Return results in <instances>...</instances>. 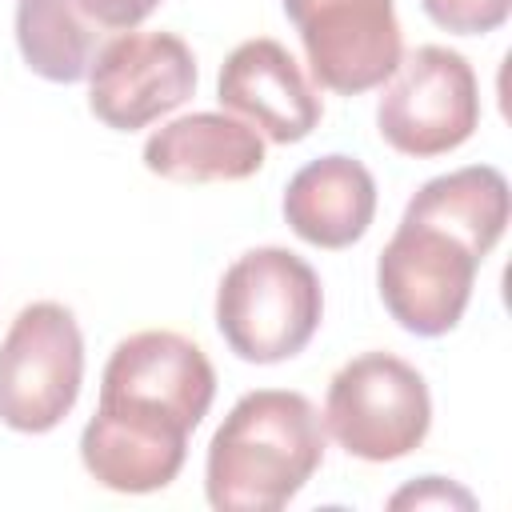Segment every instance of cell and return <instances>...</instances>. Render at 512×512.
Here are the masks:
<instances>
[{
	"mask_svg": "<svg viewBox=\"0 0 512 512\" xmlns=\"http://www.w3.org/2000/svg\"><path fill=\"white\" fill-rule=\"evenodd\" d=\"M324 416L304 392H244L212 432L204 496L216 512H280L324 464Z\"/></svg>",
	"mask_w": 512,
	"mask_h": 512,
	"instance_id": "cell-1",
	"label": "cell"
},
{
	"mask_svg": "<svg viewBox=\"0 0 512 512\" xmlns=\"http://www.w3.org/2000/svg\"><path fill=\"white\" fill-rule=\"evenodd\" d=\"M324 320V288L316 268L280 248H248L216 288V328L248 364H280L308 348Z\"/></svg>",
	"mask_w": 512,
	"mask_h": 512,
	"instance_id": "cell-2",
	"label": "cell"
},
{
	"mask_svg": "<svg viewBox=\"0 0 512 512\" xmlns=\"http://www.w3.org/2000/svg\"><path fill=\"white\" fill-rule=\"evenodd\" d=\"M428 428V384L408 360L392 352H360L328 380L324 432L356 460H400L424 444Z\"/></svg>",
	"mask_w": 512,
	"mask_h": 512,
	"instance_id": "cell-3",
	"label": "cell"
},
{
	"mask_svg": "<svg viewBox=\"0 0 512 512\" xmlns=\"http://www.w3.org/2000/svg\"><path fill=\"white\" fill-rule=\"evenodd\" d=\"M480 128V84L472 64L444 48L420 44L400 56L396 72L380 84L376 132L388 148L412 160L456 152Z\"/></svg>",
	"mask_w": 512,
	"mask_h": 512,
	"instance_id": "cell-4",
	"label": "cell"
},
{
	"mask_svg": "<svg viewBox=\"0 0 512 512\" xmlns=\"http://www.w3.org/2000/svg\"><path fill=\"white\" fill-rule=\"evenodd\" d=\"M84 336L72 308L56 300L24 304L0 344V420L12 432H52L80 396Z\"/></svg>",
	"mask_w": 512,
	"mask_h": 512,
	"instance_id": "cell-5",
	"label": "cell"
},
{
	"mask_svg": "<svg viewBox=\"0 0 512 512\" xmlns=\"http://www.w3.org/2000/svg\"><path fill=\"white\" fill-rule=\"evenodd\" d=\"M480 256L452 232L400 216L376 260V292L412 336H444L464 320Z\"/></svg>",
	"mask_w": 512,
	"mask_h": 512,
	"instance_id": "cell-6",
	"label": "cell"
},
{
	"mask_svg": "<svg viewBox=\"0 0 512 512\" xmlns=\"http://www.w3.org/2000/svg\"><path fill=\"white\" fill-rule=\"evenodd\" d=\"M216 396V368L204 348L168 328L124 336L100 376V404L128 408L192 432Z\"/></svg>",
	"mask_w": 512,
	"mask_h": 512,
	"instance_id": "cell-7",
	"label": "cell"
},
{
	"mask_svg": "<svg viewBox=\"0 0 512 512\" xmlns=\"http://www.w3.org/2000/svg\"><path fill=\"white\" fill-rule=\"evenodd\" d=\"M284 16L300 32L312 80L328 92L380 88L404 56L392 0H284Z\"/></svg>",
	"mask_w": 512,
	"mask_h": 512,
	"instance_id": "cell-8",
	"label": "cell"
},
{
	"mask_svg": "<svg viewBox=\"0 0 512 512\" xmlns=\"http://www.w3.org/2000/svg\"><path fill=\"white\" fill-rule=\"evenodd\" d=\"M196 92V56L176 32H120L88 68V108L116 132L148 128Z\"/></svg>",
	"mask_w": 512,
	"mask_h": 512,
	"instance_id": "cell-9",
	"label": "cell"
},
{
	"mask_svg": "<svg viewBox=\"0 0 512 512\" xmlns=\"http://www.w3.org/2000/svg\"><path fill=\"white\" fill-rule=\"evenodd\" d=\"M216 96L228 112H240L260 136L276 144L304 140L324 116V104L296 56L268 36L244 40L228 52L216 76Z\"/></svg>",
	"mask_w": 512,
	"mask_h": 512,
	"instance_id": "cell-10",
	"label": "cell"
},
{
	"mask_svg": "<svg viewBox=\"0 0 512 512\" xmlns=\"http://www.w3.org/2000/svg\"><path fill=\"white\" fill-rule=\"evenodd\" d=\"M188 436L192 432L176 424L128 408L96 404L92 420L80 432V460L100 488L144 496L168 488L180 476L188 456Z\"/></svg>",
	"mask_w": 512,
	"mask_h": 512,
	"instance_id": "cell-11",
	"label": "cell"
},
{
	"mask_svg": "<svg viewBox=\"0 0 512 512\" xmlns=\"http://www.w3.org/2000/svg\"><path fill=\"white\" fill-rule=\"evenodd\" d=\"M144 168L172 184L248 180L264 168V136L228 112H192L144 140Z\"/></svg>",
	"mask_w": 512,
	"mask_h": 512,
	"instance_id": "cell-12",
	"label": "cell"
},
{
	"mask_svg": "<svg viewBox=\"0 0 512 512\" xmlns=\"http://www.w3.org/2000/svg\"><path fill=\"white\" fill-rule=\"evenodd\" d=\"M376 216V180L372 172L344 152L308 160L284 188V220L312 248H348L356 244Z\"/></svg>",
	"mask_w": 512,
	"mask_h": 512,
	"instance_id": "cell-13",
	"label": "cell"
},
{
	"mask_svg": "<svg viewBox=\"0 0 512 512\" xmlns=\"http://www.w3.org/2000/svg\"><path fill=\"white\" fill-rule=\"evenodd\" d=\"M404 216L452 232L484 260L508 228V180L492 164H468L432 176L404 204Z\"/></svg>",
	"mask_w": 512,
	"mask_h": 512,
	"instance_id": "cell-14",
	"label": "cell"
},
{
	"mask_svg": "<svg viewBox=\"0 0 512 512\" xmlns=\"http://www.w3.org/2000/svg\"><path fill=\"white\" fill-rule=\"evenodd\" d=\"M16 48L24 64L52 80L76 84L96 60V28L76 0H16Z\"/></svg>",
	"mask_w": 512,
	"mask_h": 512,
	"instance_id": "cell-15",
	"label": "cell"
},
{
	"mask_svg": "<svg viewBox=\"0 0 512 512\" xmlns=\"http://www.w3.org/2000/svg\"><path fill=\"white\" fill-rule=\"evenodd\" d=\"M420 8L444 32L484 36V32L504 28V20L512 12V0H420Z\"/></svg>",
	"mask_w": 512,
	"mask_h": 512,
	"instance_id": "cell-16",
	"label": "cell"
},
{
	"mask_svg": "<svg viewBox=\"0 0 512 512\" xmlns=\"http://www.w3.org/2000/svg\"><path fill=\"white\" fill-rule=\"evenodd\" d=\"M388 508H476V496L452 484L448 476H420L400 492H392Z\"/></svg>",
	"mask_w": 512,
	"mask_h": 512,
	"instance_id": "cell-17",
	"label": "cell"
},
{
	"mask_svg": "<svg viewBox=\"0 0 512 512\" xmlns=\"http://www.w3.org/2000/svg\"><path fill=\"white\" fill-rule=\"evenodd\" d=\"M156 4L160 0H76V8L96 28H112V32H132L140 20L156 12Z\"/></svg>",
	"mask_w": 512,
	"mask_h": 512,
	"instance_id": "cell-18",
	"label": "cell"
}]
</instances>
